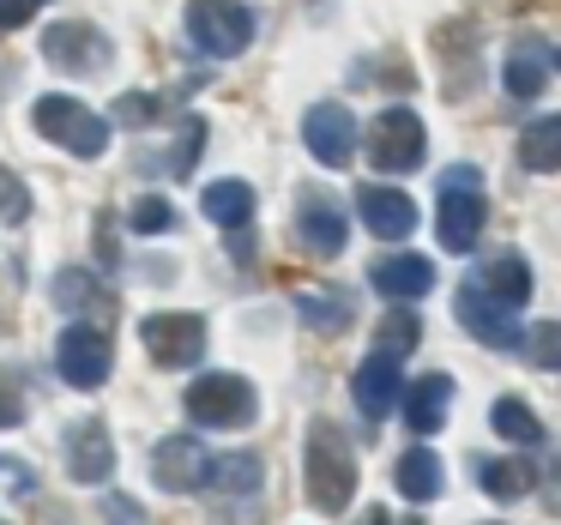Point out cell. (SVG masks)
<instances>
[{
    "instance_id": "6da1fadb",
    "label": "cell",
    "mask_w": 561,
    "mask_h": 525,
    "mask_svg": "<svg viewBox=\"0 0 561 525\" xmlns=\"http://www.w3.org/2000/svg\"><path fill=\"white\" fill-rule=\"evenodd\" d=\"M302 477H308V501H314L320 513H344V507H351V495H356V453H351V441H344L332 423L308 429Z\"/></svg>"
},
{
    "instance_id": "7a4b0ae2",
    "label": "cell",
    "mask_w": 561,
    "mask_h": 525,
    "mask_svg": "<svg viewBox=\"0 0 561 525\" xmlns=\"http://www.w3.org/2000/svg\"><path fill=\"white\" fill-rule=\"evenodd\" d=\"M483 218H489V206H483V170H477V163H453V170L440 175V218H435L440 248L471 254L477 236H483Z\"/></svg>"
},
{
    "instance_id": "3957f363",
    "label": "cell",
    "mask_w": 561,
    "mask_h": 525,
    "mask_svg": "<svg viewBox=\"0 0 561 525\" xmlns=\"http://www.w3.org/2000/svg\"><path fill=\"white\" fill-rule=\"evenodd\" d=\"M31 122L61 151H73V158H103L110 151V122L98 110H85L79 98H67V91H49V98L31 103Z\"/></svg>"
},
{
    "instance_id": "277c9868",
    "label": "cell",
    "mask_w": 561,
    "mask_h": 525,
    "mask_svg": "<svg viewBox=\"0 0 561 525\" xmlns=\"http://www.w3.org/2000/svg\"><path fill=\"white\" fill-rule=\"evenodd\" d=\"M363 146H368V163H375L380 175H411V170H423V158H428V134L404 103H392V110H380L375 122H368Z\"/></svg>"
},
{
    "instance_id": "5b68a950",
    "label": "cell",
    "mask_w": 561,
    "mask_h": 525,
    "mask_svg": "<svg viewBox=\"0 0 561 525\" xmlns=\"http://www.w3.org/2000/svg\"><path fill=\"white\" fill-rule=\"evenodd\" d=\"M187 37H194L199 55L211 61H230L254 43V13L242 0H187Z\"/></svg>"
},
{
    "instance_id": "8992f818",
    "label": "cell",
    "mask_w": 561,
    "mask_h": 525,
    "mask_svg": "<svg viewBox=\"0 0 561 525\" xmlns=\"http://www.w3.org/2000/svg\"><path fill=\"white\" fill-rule=\"evenodd\" d=\"M182 404H187V416L206 423V429H248L260 416V399L242 375H199L194 387L182 392Z\"/></svg>"
},
{
    "instance_id": "52a82bcc",
    "label": "cell",
    "mask_w": 561,
    "mask_h": 525,
    "mask_svg": "<svg viewBox=\"0 0 561 525\" xmlns=\"http://www.w3.org/2000/svg\"><path fill=\"white\" fill-rule=\"evenodd\" d=\"M139 344L158 368H194L206 356V320L199 315H146L139 320Z\"/></svg>"
},
{
    "instance_id": "ba28073f",
    "label": "cell",
    "mask_w": 561,
    "mask_h": 525,
    "mask_svg": "<svg viewBox=\"0 0 561 525\" xmlns=\"http://www.w3.org/2000/svg\"><path fill=\"white\" fill-rule=\"evenodd\" d=\"M55 368H61L67 387H103L115 368V351H110V332L103 327H67L55 339Z\"/></svg>"
},
{
    "instance_id": "9c48e42d",
    "label": "cell",
    "mask_w": 561,
    "mask_h": 525,
    "mask_svg": "<svg viewBox=\"0 0 561 525\" xmlns=\"http://www.w3.org/2000/svg\"><path fill=\"white\" fill-rule=\"evenodd\" d=\"M459 327L471 332L477 344H489V351L525 344V332H519V320H513V308L495 303L489 290H477V284H459Z\"/></svg>"
},
{
    "instance_id": "30bf717a",
    "label": "cell",
    "mask_w": 561,
    "mask_h": 525,
    "mask_svg": "<svg viewBox=\"0 0 561 525\" xmlns=\"http://www.w3.org/2000/svg\"><path fill=\"white\" fill-rule=\"evenodd\" d=\"M302 139L327 170H344V163L356 158V115L344 110V103H314V110L302 115Z\"/></svg>"
},
{
    "instance_id": "8fae6325",
    "label": "cell",
    "mask_w": 561,
    "mask_h": 525,
    "mask_svg": "<svg viewBox=\"0 0 561 525\" xmlns=\"http://www.w3.org/2000/svg\"><path fill=\"white\" fill-rule=\"evenodd\" d=\"M206 471H211V459L194 435H163L158 453H151V477H158V489H170V495L206 489Z\"/></svg>"
},
{
    "instance_id": "7c38bea8",
    "label": "cell",
    "mask_w": 561,
    "mask_h": 525,
    "mask_svg": "<svg viewBox=\"0 0 561 525\" xmlns=\"http://www.w3.org/2000/svg\"><path fill=\"white\" fill-rule=\"evenodd\" d=\"M43 61L61 67V73H103L110 67V37L91 25H49V37H43Z\"/></svg>"
},
{
    "instance_id": "4fadbf2b",
    "label": "cell",
    "mask_w": 561,
    "mask_h": 525,
    "mask_svg": "<svg viewBox=\"0 0 561 525\" xmlns=\"http://www.w3.org/2000/svg\"><path fill=\"white\" fill-rule=\"evenodd\" d=\"M351 392H356V411H363L368 423H380V416H387L392 404L404 399V375H399V356H392V351H375V356H363V368H356Z\"/></svg>"
},
{
    "instance_id": "5bb4252c",
    "label": "cell",
    "mask_w": 561,
    "mask_h": 525,
    "mask_svg": "<svg viewBox=\"0 0 561 525\" xmlns=\"http://www.w3.org/2000/svg\"><path fill=\"white\" fill-rule=\"evenodd\" d=\"M67 471H73L79 483H110L115 477V441L98 416H79V423L67 429Z\"/></svg>"
},
{
    "instance_id": "9a60e30c",
    "label": "cell",
    "mask_w": 561,
    "mask_h": 525,
    "mask_svg": "<svg viewBox=\"0 0 561 525\" xmlns=\"http://www.w3.org/2000/svg\"><path fill=\"white\" fill-rule=\"evenodd\" d=\"M296 236H302L308 254H344V236H351V224H344L339 199L332 194H302V206H296Z\"/></svg>"
},
{
    "instance_id": "2e32d148",
    "label": "cell",
    "mask_w": 561,
    "mask_h": 525,
    "mask_svg": "<svg viewBox=\"0 0 561 525\" xmlns=\"http://www.w3.org/2000/svg\"><path fill=\"white\" fill-rule=\"evenodd\" d=\"M356 212H363V224L380 242H411V230H416V199L399 194V187H363Z\"/></svg>"
},
{
    "instance_id": "e0dca14e",
    "label": "cell",
    "mask_w": 561,
    "mask_h": 525,
    "mask_svg": "<svg viewBox=\"0 0 561 525\" xmlns=\"http://www.w3.org/2000/svg\"><path fill=\"white\" fill-rule=\"evenodd\" d=\"M368 284H375V290L387 296V303H416V296L435 290V260H423V254H392V260H375Z\"/></svg>"
},
{
    "instance_id": "ac0fdd59",
    "label": "cell",
    "mask_w": 561,
    "mask_h": 525,
    "mask_svg": "<svg viewBox=\"0 0 561 525\" xmlns=\"http://www.w3.org/2000/svg\"><path fill=\"white\" fill-rule=\"evenodd\" d=\"M549 61H556V55H549L537 37L513 43L507 61H501V85H507V98H519V103L543 98V85H549Z\"/></svg>"
},
{
    "instance_id": "d6986e66",
    "label": "cell",
    "mask_w": 561,
    "mask_h": 525,
    "mask_svg": "<svg viewBox=\"0 0 561 525\" xmlns=\"http://www.w3.org/2000/svg\"><path fill=\"white\" fill-rule=\"evenodd\" d=\"M447 404H453V380L447 375H423L404 387V423H411V435H435L440 423H447Z\"/></svg>"
},
{
    "instance_id": "ffe728a7",
    "label": "cell",
    "mask_w": 561,
    "mask_h": 525,
    "mask_svg": "<svg viewBox=\"0 0 561 525\" xmlns=\"http://www.w3.org/2000/svg\"><path fill=\"white\" fill-rule=\"evenodd\" d=\"M471 284H477V290H489L495 303H507V308H525V303H531V266H525L519 254H495V260H483Z\"/></svg>"
},
{
    "instance_id": "44dd1931",
    "label": "cell",
    "mask_w": 561,
    "mask_h": 525,
    "mask_svg": "<svg viewBox=\"0 0 561 525\" xmlns=\"http://www.w3.org/2000/svg\"><path fill=\"white\" fill-rule=\"evenodd\" d=\"M440 483H447V471H440L435 447H411L399 459V495L416 501V507H428V501L440 495Z\"/></svg>"
},
{
    "instance_id": "7402d4cb",
    "label": "cell",
    "mask_w": 561,
    "mask_h": 525,
    "mask_svg": "<svg viewBox=\"0 0 561 525\" xmlns=\"http://www.w3.org/2000/svg\"><path fill=\"white\" fill-rule=\"evenodd\" d=\"M199 206H206V218L218 224V230H248V218H254V187L230 175V182H211Z\"/></svg>"
},
{
    "instance_id": "603a6c76",
    "label": "cell",
    "mask_w": 561,
    "mask_h": 525,
    "mask_svg": "<svg viewBox=\"0 0 561 525\" xmlns=\"http://www.w3.org/2000/svg\"><path fill=\"white\" fill-rule=\"evenodd\" d=\"M260 483H266V465L254 453H224L206 471V489H218V495H254Z\"/></svg>"
},
{
    "instance_id": "cb8c5ba5",
    "label": "cell",
    "mask_w": 561,
    "mask_h": 525,
    "mask_svg": "<svg viewBox=\"0 0 561 525\" xmlns=\"http://www.w3.org/2000/svg\"><path fill=\"white\" fill-rule=\"evenodd\" d=\"M519 163L537 175L561 170V115H543V122H531L519 134Z\"/></svg>"
},
{
    "instance_id": "d4e9b609",
    "label": "cell",
    "mask_w": 561,
    "mask_h": 525,
    "mask_svg": "<svg viewBox=\"0 0 561 525\" xmlns=\"http://www.w3.org/2000/svg\"><path fill=\"white\" fill-rule=\"evenodd\" d=\"M489 423H495V435L513 441V447H537V441H543V423L531 416V404H525V399H495Z\"/></svg>"
},
{
    "instance_id": "484cf974",
    "label": "cell",
    "mask_w": 561,
    "mask_h": 525,
    "mask_svg": "<svg viewBox=\"0 0 561 525\" xmlns=\"http://www.w3.org/2000/svg\"><path fill=\"white\" fill-rule=\"evenodd\" d=\"M296 315H302L314 332H344L351 327V303H344L339 290H302L296 296Z\"/></svg>"
},
{
    "instance_id": "4316f807",
    "label": "cell",
    "mask_w": 561,
    "mask_h": 525,
    "mask_svg": "<svg viewBox=\"0 0 561 525\" xmlns=\"http://www.w3.org/2000/svg\"><path fill=\"white\" fill-rule=\"evenodd\" d=\"M477 477H483V489L495 501H519L525 489H531V465H525V459H489Z\"/></svg>"
},
{
    "instance_id": "83f0119b",
    "label": "cell",
    "mask_w": 561,
    "mask_h": 525,
    "mask_svg": "<svg viewBox=\"0 0 561 525\" xmlns=\"http://www.w3.org/2000/svg\"><path fill=\"white\" fill-rule=\"evenodd\" d=\"M127 230H139V236H163V230H175V212H170V199H158V194H139L134 206H127Z\"/></svg>"
},
{
    "instance_id": "f1b7e54d",
    "label": "cell",
    "mask_w": 561,
    "mask_h": 525,
    "mask_svg": "<svg viewBox=\"0 0 561 525\" xmlns=\"http://www.w3.org/2000/svg\"><path fill=\"white\" fill-rule=\"evenodd\" d=\"M49 296H55V308H91V303H103V284L91 272H61L49 284Z\"/></svg>"
},
{
    "instance_id": "f546056e",
    "label": "cell",
    "mask_w": 561,
    "mask_h": 525,
    "mask_svg": "<svg viewBox=\"0 0 561 525\" xmlns=\"http://www.w3.org/2000/svg\"><path fill=\"white\" fill-rule=\"evenodd\" d=\"M31 416L25 399V368H0V429H19Z\"/></svg>"
},
{
    "instance_id": "4dcf8cb0",
    "label": "cell",
    "mask_w": 561,
    "mask_h": 525,
    "mask_svg": "<svg viewBox=\"0 0 561 525\" xmlns=\"http://www.w3.org/2000/svg\"><path fill=\"white\" fill-rule=\"evenodd\" d=\"M416 339H423V320H416V315H411V308H404V303L392 308L387 320H380V351H392V356H399V351H411Z\"/></svg>"
},
{
    "instance_id": "1f68e13d",
    "label": "cell",
    "mask_w": 561,
    "mask_h": 525,
    "mask_svg": "<svg viewBox=\"0 0 561 525\" xmlns=\"http://www.w3.org/2000/svg\"><path fill=\"white\" fill-rule=\"evenodd\" d=\"M525 356H531L537 368H556V375H561V327H556V320H543V327L525 332Z\"/></svg>"
},
{
    "instance_id": "d6a6232c",
    "label": "cell",
    "mask_w": 561,
    "mask_h": 525,
    "mask_svg": "<svg viewBox=\"0 0 561 525\" xmlns=\"http://www.w3.org/2000/svg\"><path fill=\"white\" fill-rule=\"evenodd\" d=\"M163 115V103L151 98V91H127V98H115V122L122 127H151Z\"/></svg>"
},
{
    "instance_id": "836d02e7",
    "label": "cell",
    "mask_w": 561,
    "mask_h": 525,
    "mask_svg": "<svg viewBox=\"0 0 561 525\" xmlns=\"http://www.w3.org/2000/svg\"><path fill=\"white\" fill-rule=\"evenodd\" d=\"M31 218V187L13 170H0V224H25Z\"/></svg>"
},
{
    "instance_id": "e575fe53",
    "label": "cell",
    "mask_w": 561,
    "mask_h": 525,
    "mask_svg": "<svg viewBox=\"0 0 561 525\" xmlns=\"http://www.w3.org/2000/svg\"><path fill=\"white\" fill-rule=\"evenodd\" d=\"M199 146H206V122H199V115H187V122H182V139H175V158H170V175H187V170H194Z\"/></svg>"
},
{
    "instance_id": "d590c367",
    "label": "cell",
    "mask_w": 561,
    "mask_h": 525,
    "mask_svg": "<svg viewBox=\"0 0 561 525\" xmlns=\"http://www.w3.org/2000/svg\"><path fill=\"white\" fill-rule=\"evenodd\" d=\"M98 507H103V520H110V525H146V507H134V501L115 495V489L98 501Z\"/></svg>"
},
{
    "instance_id": "8d00e7d4",
    "label": "cell",
    "mask_w": 561,
    "mask_h": 525,
    "mask_svg": "<svg viewBox=\"0 0 561 525\" xmlns=\"http://www.w3.org/2000/svg\"><path fill=\"white\" fill-rule=\"evenodd\" d=\"M0 483H13L7 495H37V471L19 465V459H0Z\"/></svg>"
},
{
    "instance_id": "74e56055",
    "label": "cell",
    "mask_w": 561,
    "mask_h": 525,
    "mask_svg": "<svg viewBox=\"0 0 561 525\" xmlns=\"http://www.w3.org/2000/svg\"><path fill=\"white\" fill-rule=\"evenodd\" d=\"M43 0H0V37L7 31H19V25H31V13H37Z\"/></svg>"
},
{
    "instance_id": "f35d334b",
    "label": "cell",
    "mask_w": 561,
    "mask_h": 525,
    "mask_svg": "<svg viewBox=\"0 0 561 525\" xmlns=\"http://www.w3.org/2000/svg\"><path fill=\"white\" fill-rule=\"evenodd\" d=\"M368 525H387V520H368Z\"/></svg>"
},
{
    "instance_id": "ab89813d",
    "label": "cell",
    "mask_w": 561,
    "mask_h": 525,
    "mask_svg": "<svg viewBox=\"0 0 561 525\" xmlns=\"http://www.w3.org/2000/svg\"><path fill=\"white\" fill-rule=\"evenodd\" d=\"M556 61H561V55H556Z\"/></svg>"
}]
</instances>
